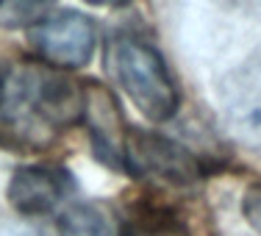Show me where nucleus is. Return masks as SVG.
<instances>
[{
    "label": "nucleus",
    "instance_id": "nucleus-6",
    "mask_svg": "<svg viewBox=\"0 0 261 236\" xmlns=\"http://www.w3.org/2000/svg\"><path fill=\"white\" fill-rule=\"evenodd\" d=\"M84 122L89 128L92 147L103 164L122 170L125 167V122L114 95L100 84H89L84 89Z\"/></svg>",
    "mask_w": 261,
    "mask_h": 236
},
{
    "label": "nucleus",
    "instance_id": "nucleus-12",
    "mask_svg": "<svg viewBox=\"0 0 261 236\" xmlns=\"http://www.w3.org/2000/svg\"><path fill=\"white\" fill-rule=\"evenodd\" d=\"M86 3H92V6H128L130 0H86Z\"/></svg>",
    "mask_w": 261,
    "mask_h": 236
},
{
    "label": "nucleus",
    "instance_id": "nucleus-7",
    "mask_svg": "<svg viewBox=\"0 0 261 236\" xmlns=\"http://www.w3.org/2000/svg\"><path fill=\"white\" fill-rule=\"evenodd\" d=\"M72 178L67 170L50 164H34L14 172L9 183V200L20 214H47L72 192Z\"/></svg>",
    "mask_w": 261,
    "mask_h": 236
},
{
    "label": "nucleus",
    "instance_id": "nucleus-3",
    "mask_svg": "<svg viewBox=\"0 0 261 236\" xmlns=\"http://www.w3.org/2000/svg\"><path fill=\"white\" fill-rule=\"evenodd\" d=\"M217 97L231 134L261 147V50L222 78Z\"/></svg>",
    "mask_w": 261,
    "mask_h": 236
},
{
    "label": "nucleus",
    "instance_id": "nucleus-5",
    "mask_svg": "<svg viewBox=\"0 0 261 236\" xmlns=\"http://www.w3.org/2000/svg\"><path fill=\"white\" fill-rule=\"evenodd\" d=\"M31 45L56 67H84L95 50V25L78 11H61L28 31Z\"/></svg>",
    "mask_w": 261,
    "mask_h": 236
},
{
    "label": "nucleus",
    "instance_id": "nucleus-10",
    "mask_svg": "<svg viewBox=\"0 0 261 236\" xmlns=\"http://www.w3.org/2000/svg\"><path fill=\"white\" fill-rule=\"evenodd\" d=\"M242 211H245V220L253 225V231L261 236V186L247 189L245 200H242Z\"/></svg>",
    "mask_w": 261,
    "mask_h": 236
},
{
    "label": "nucleus",
    "instance_id": "nucleus-1",
    "mask_svg": "<svg viewBox=\"0 0 261 236\" xmlns=\"http://www.w3.org/2000/svg\"><path fill=\"white\" fill-rule=\"evenodd\" d=\"M84 114V89L64 72L20 61L0 75V142L45 147Z\"/></svg>",
    "mask_w": 261,
    "mask_h": 236
},
{
    "label": "nucleus",
    "instance_id": "nucleus-2",
    "mask_svg": "<svg viewBox=\"0 0 261 236\" xmlns=\"http://www.w3.org/2000/svg\"><path fill=\"white\" fill-rule=\"evenodd\" d=\"M106 64L147 120L164 122L178 111L175 81L167 70L164 59L147 42L130 34L111 36L106 47Z\"/></svg>",
    "mask_w": 261,
    "mask_h": 236
},
{
    "label": "nucleus",
    "instance_id": "nucleus-11",
    "mask_svg": "<svg viewBox=\"0 0 261 236\" xmlns=\"http://www.w3.org/2000/svg\"><path fill=\"white\" fill-rule=\"evenodd\" d=\"M130 236H184V233H181V231H175L172 225L150 222V225H139L136 231H130Z\"/></svg>",
    "mask_w": 261,
    "mask_h": 236
},
{
    "label": "nucleus",
    "instance_id": "nucleus-4",
    "mask_svg": "<svg viewBox=\"0 0 261 236\" xmlns=\"http://www.w3.org/2000/svg\"><path fill=\"white\" fill-rule=\"evenodd\" d=\"M125 167L142 178H159L167 183H192L200 178V164L189 150L172 139L134 131L125 139Z\"/></svg>",
    "mask_w": 261,
    "mask_h": 236
},
{
    "label": "nucleus",
    "instance_id": "nucleus-13",
    "mask_svg": "<svg viewBox=\"0 0 261 236\" xmlns=\"http://www.w3.org/2000/svg\"><path fill=\"white\" fill-rule=\"evenodd\" d=\"M22 236H34V233H22Z\"/></svg>",
    "mask_w": 261,
    "mask_h": 236
},
{
    "label": "nucleus",
    "instance_id": "nucleus-8",
    "mask_svg": "<svg viewBox=\"0 0 261 236\" xmlns=\"http://www.w3.org/2000/svg\"><path fill=\"white\" fill-rule=\"evenodd\" d=\"M61 236H120V225L106 203L86 200L61 214Z\"/></svg>",
    "mask_w": 261,
    "mask_h": 236
},
{
    "label": "nucleus",
    "instance_id": "nucleus-9",
    "mask_svg": "<svg viewBox=\"0 0 261 236\" xmlns=\"http://www.w3.org/2000/svg\"><path fill=\"white\" fill-rule=\"evenodd\" d=\"M56 0H0V14L6 22H39Z\"/></svg>",
    "mask_w": 261,
    "mask_h": 236
}]
</instances>
